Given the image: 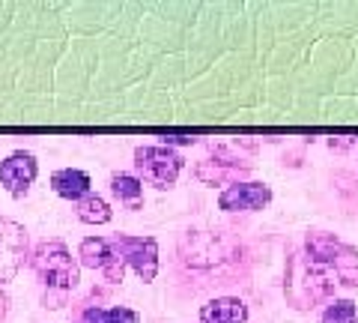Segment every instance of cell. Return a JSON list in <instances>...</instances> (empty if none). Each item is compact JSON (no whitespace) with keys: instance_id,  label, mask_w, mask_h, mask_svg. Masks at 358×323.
I'll return each instance as SVG.
<instances>
[{"instance_id":"obj_1","label":"cell","mask_w":358,"mask_h":323,"mask_svg":"<svg viewBox=\"0 0 358 323\" xmlns=\"http://www.w3.org/2000/svg\"><path fill=\"white\" fill-rule=\"evenodd\" d=\"M334 294V282L326 266L313 263L305 252H289L284 270V296L296 311L317 308L322 299Z\"/></svg>"},{"instance_id":"obj_2","label":"cell","mask_w":358,"mask_h":323,"mask_svg":"<svg viewBox=\"0 0 358 323\" xmlns=\"http://www.w3.org/2000/svg\"><path fill=\"white\" fill-rule=\"evenodd\" d=\"M30 266L39 282L48 287V291H57V294H69L72 287L81 282V266H78V261L69 254L63 240L39 242L30 254Z\"/></svg>"},{"instance_id":"obj_3","label":"cell","mask_w":358,"mask_h":323,"mask_svg":"<svg viewBox=\"0 0 358 323\" xmlns=\"http://www.w3.org/2000/svg\"><path fill=\"white\" fill-rule=\"evenodd\" d=\"M236 242L218 231H188L179 240V258L188 270H215V266L233 261Z\"/></svg>"},{"instance_id":"obj_4","label":"cell","mask_w":358,"mask_h":323,"mask_svg":"<svg viewBox=\"0 0 358 323\" xmlns=\"http://www.w3.org/2000/svg\"><path fill=\"white\" fill-rule=\"evenodd\" d=\"M134 171L141 183H150L155 188H171L182 171V156L162 144H143L134 150Z\"/></svg>"},{"instance_id":"obj_5","label":"cell","mask_w":358,"mask_h":323,"mask_svg":"<svg viewBox=\"0 0 358 323\" xmlns=\"http://www.w3.org/2000/svg\"><path fill=\"white\" fill-rule=\"evenodd\" d=\"M110 249L120 254L122 263L141 275V282H152L159 275V242H155V237L117 233V237H110Z\"/></svg>"},{"instance_id":"obj_6","label":"cell","mask_w":358,"mask_h":323,"mask_svg":"<svg viewBox=\"0 0 358 323\" xmlns=\"http://www.w3.org/2000/svg\"><path fill=\"white\" fill-rule=\"evenodd\" d=\"M78 263L87 266V270H99L108 284H120L122 275H126V263L110 249V240L105 237H87L78 246Z\"/></svg>"},{"instance_id":"obj_7","label":"cell","mask_w":358,"mask_h":323,"mask_svg":"<svg viewBox=\"0 0 358 323\" xmlns=\"http://www.w3.org/2000/svg\"><path fill=\"white\" fill-rule=\"evenodd\" d=\"M27 261V231L18 221L0 219V284L13 282Z\"/></svg>"},{"instance_id":"obj_8","label":"cell","mask_w":358,"mask_h":323,"mask_svg":"<svg viewBox=\"0 0 358 323\" xmlns=\"http://www.w3.org/2000/svg\"><path fill=\"white\" fill-rule=\"evenodd\" d=\"M212 153H215V159H206L194 168L200 183H206V186H224L230 180L239 183V177L251 171V162H245L242 156H236L227 147H212Z\"/></svg>"},{"instance_id":"obj_9","label":"cell","mask_w":358,"mask_h":323,"mask_svg":"<svg viewBox=\"0 0 358 323\" xmlns=\"http://www.w3.org/2000/svg\"><path fill=\"white\" fill-rule=\"evenodd\" d=\"M36 174H39V162L27 150H15L13 156H6L0 162V186L13 198H24L30 192L33 180H36Z\"/></svg>"},{"instance_id":"obj_10","label":"cell","mask_w":358,"mask_h":323,"mask_svg":"<svg viewBox=\"0 0 358 323\" xmlns=\"http://www.w3.org/2000/svg\"><path fill=\"white\" fill-rule=\"evenodd\" d=\"M272 204V188L266 183H233L218 195V207L224 213H257Z\"/></svg>"},{"instance_id":"obj_11","label":"cell","mask_w":358,"mask_h":323,"mask_svg":"<svg viewBox=\"0 0 358 323\" xmlns=\"http://www.w3.org/2000/svg\"><path fill=\"white\" fill-rule=\"evenodd\" d=\"M200 323H248V305L239 296H218L200 308Z\"/></svg>"},{"instance_id":"obj_12","label":"cell","mask_w":358,"mask_h":323,"mask_svg":"<svg viewBox=\"0 0 358 323\" xmlns=\"http://www.w3.org/2000/svg\"><path fill=\"white\" fill-rule=\"evenodd\" d=\"M93 183H90V174L87 171H78V168H60L51 174V188L54 195H60L63 200H72V204H78L81 198H87L93 188H90Z\"/></svg>"},{"instance_id":"obj_13","label":"cell","mask_w":358,"mask_h":323,"mask_svg":"<svg viewBox=\"0 0 358 323\" xmlns=\"http://www.w3.org/2000/svg\"><path fill=\"white\" fill-rule=\"evenodd\" d=\"M341 246H343V240L329 231H308V237H305V254L320 266H331Z\"/></svg>"},{"instance_id":"obj_14","label":"cell","mask_w":358,"mask_h":323,"mask_svg":"<svg viewBox=\"0 0 358 323\" xmlns=\"http://www.w3.org/2000/svg\"><path fill=\"white\" fill-rule=\"evenodd\" d=\"M75 213H78V219H81L84 225H108L110 221V204L102 195L90 192L87 198H81L75 204Z\"/></svg>"},{"instance_id":"obj_15","label":"cell","mask_w":358,"mask_h":323,"mask_svg":"<svg viewBox=\"0 0 358 323\" xmlns=\"http://www.w3.org/2000/svg\"><path fill=\"white\" fill-rule=\"evenodd\" d=\"M110 192H114L120 204H126L129 209H138L143 200V183L131 174H114L110 177Z\"/></svg>"},{"instance_id":"obj_16","label":"cell","mask_w":358,"mask_h":323,"mask_svg":"<svg viewBox=\"0 0 358 323\" xmlns=\"http://www.w3.org/2000/svg\"><path fill=\"white\" fill-rule=\"evenodd\" d=\"M331 270H334V275H338L341 284L358 287V249L350 246V242H343L341 252L334 254V261H331Z\"/></svg>"},{"instance_id":"obj_17","label":"cell","mask_w":358,"mask_h":323,"mask_svg":"<svg viewBox=\"0 0 358 323\" xmlns=\"http://www.w3.org/2000/svg\"><path fill=\"white\" fill-rule=\"evenodd\" d=\"M81 323H141V315L134 308L117 305V308H87Z\"/></svg>"},{"instance_id":"obj_18","label":"cell","mask_w":358,"mask_h":323,"mask_svg":"<svg viewBox=\"0 0 358 323\" xmlns=\"http://www.w3.org/2000/svg\"><path fill=\"white\" fill-rule=\"evenodd\" d=\"M322 323H358V308L352 299H334V303L322 311Z\"/></svg>"},{"instance_id":"obj_19","label":"cell","mask_w":358,"mask_h":323,"mask_svg":"<svg viewBox=\"0 0 358 323\" xmlns=\"http://www.w3.org/2000/svg\"><path fill=\"white\" fill-rule=\"evenodd\" d=\"M197 138L194 135H162V147H194Z\"/></svg>"},{"instance_id":"obj_20","label":"cell","mask_w":358,"mask_h":323,"mask_svg":"<svg viewBox=\"0 0 358 323\" xmlns=\"http://www.w3.org/2000/svg\"><path fill=\"white\" fill-rule=\"evenodd\" d=\"M329 147L331 150H350V147H355V138H329Z\"/></svg>"},{"instance_id":"obj_21","label":"cell","mask_w":358,"mask_h":323,"mask_svg":"<svg viewBox=\"0 0 358 323\" xmlns=\"http://www.w3.org/2000/svg\"><path fill=\"white\" fill-rule=\"evenodd\" d=\"M6 305H9V299H6V294H3V291H0V320L6 317Z\"/></svg>"}]
</instances>
